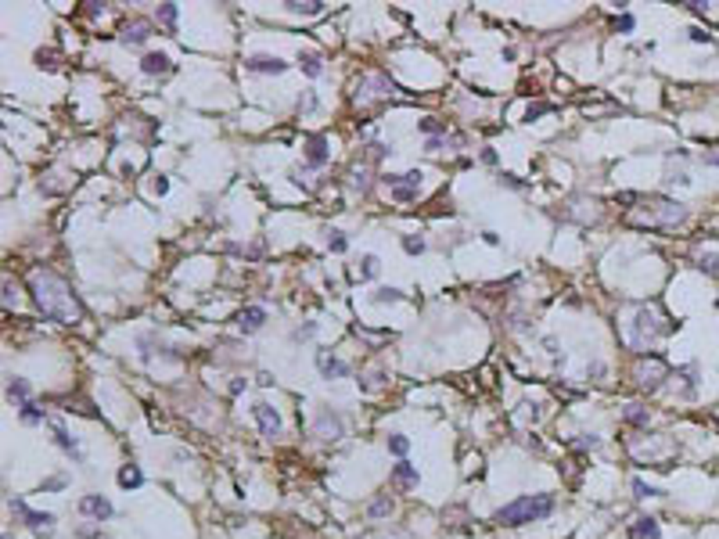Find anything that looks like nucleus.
<instances>
[{"mask_svg": "<svg viewBox=\"0 0 719 539\" xmlns=\"http://www.w3.org/2000/svg\"><path fill=\"white\" fill-rule=\"evenodd\" d=\"M29 288H33V299L40 306V313H44L47 320H58V324L83 320V309H79L76 295L69 292V284L61 281L58 274H51V270H33Z\"/></svg>", "mask_w": 719, "mask_h": 539, "instance_id": "obj_1", "label": "nucleus"}, {"mask_svg": "<svg viewBox=\"0 0 719 539\" xmlns=\"http://www.w3.org/2000/svg\"><path fill=\"white\" fill-rule=\"evenodd\" d=\"M633 226H647V231H665V226H676L687 219V209L680 201H669V198H647L640 201L637 209H629L626 216Z\"/></svg>", "mask_w": 719, "mask_h": 539, "instance_id": "obj_2", "label": "nucleus"}, {"mask_svg": "<svg viewBox=\"0 0 719 539\" xmlns=\"http://www.w3.org/2000/svg\"><path fill=\"white\" fill-rule=\"evenodd\" d=\"M551 511H554V496L551 492L522 496V500H515V504H507V507L496 511V525L515 529V525H525V522H540V517H547Z\"/></svg>", "mask_w": 719, "mask_h": 539, "instance_id": "obj_3", "label": "nucleus"}, {"mask_svg": "<svg viewBox=\"0 0 719 539\" xmlns=\"http://www.w3.org/2000/svg\"><path fill=\"white\" fill-rule=\"evenodd\" d=\"M662 317L654 313V309H640L637 317H633V331H629V338H633V345H647V342H654V338H662L665 331H669V324H659Z\"/></svg>", "mask_w": 719, "mask_h": 539, "instance_id": "obj_4", "label": "nucleus"}, {"mask_svg": "<svg viewBox=\"0 0 719 539\" xmlns=\"http://www.w3.org/2000/svg\"><path fill=\"white\" fill-rule=\"evenodd\" d=\"M11 511H15L18 517H22V522H26V525H29L40 539L54 532V514H47V511H44V514H40V511H29L22 500H11Z\"/></svg>", "mask_w": 719, "mask_h": 539, "instance_id": "obj_5", "label": "nucleus"}, {"mask_svg": "<svg viewBox=\"0 0 719 539\" xmlns=\"http://www.w3.org/2000/svg\"><path fill=\"white\" fill-rule=\"evenodd\" d=\"M633 374H637V385H640V388L654 392V388L662 385V378H665V363H662L659 356H651V360H640V363H637V370H633Z\"/></svg>", "mask_w": 719, "mask_h": 539, "instance_id": "obj_6", "label": "nucleus"}, {"mask_svg": "<svg viewBox=\"0 0 719 539\" xmlns=\"http://www.w3.org/2000/svg\"><path fill=\"white\" fill-rule=\"evenodd\" d=\"M694 263L697 270H705L709 277H719V238H709L694 248Z\"/></svg>", "mask_w": 719, "mask_h": 539, "instance_id": "obj_7", "label": "nucleus"}, {"mask_svg": "<svg viewBox=\"0 0 719 539\" xmlns=\"http://www.w3.org/2000/svg\"><path fill=\"white\" fill-rule=\"evenodd\" d=\"M252 413H256L259 431L266 435V439H273V435L281 431V417H277V410H273L270 403H256V406H252Z\"/></svg>", "mask_w": 719, "mask_h": 539, "instance_id": "obj_8", "label": "nucleus"}, {"mask_svg": "<svg viewBox=\"0 0 719 539\" xmlns=\"http://www.w3.org/2000/svg\"><path fill=\"white\" fill-rule=\"evenodd\" d=\"M79 514L94 517V522H104V517H112V504L104 500V496H83V500H79Z\"/></svg>", "mask_w": 719, "mask_h": 539, "instance_id": "obj_9", "label": "nucleus"}, {"mask_svg": "<svg viewBox=\"0 0 719 539\" xmlns=\"http://www.w3.org/2000/svg\"><path fill=\"white\" fill-rule=\"evenodd\" d=\"M245 65H248V72H273V76H277V72L288 69V61H281L277 54H252Z\"/></svg>", "mask_w": 719, "mask_h": 539, "instance_id": "obj_10", "label": "nucleus"}, {"mask_svg": "<svg viewBox=\"0 0 719 539\" xmlns=\"http://www.w3.org/2000/svg\"><path fill=\"white\" fill-rule=\"evenodd\" d=\"M263 324H266V309H263V306H248V309H241V313H238V327L245 331V335L259 331Z\"/></svg>", "mask_w": 719, "mask_h": 539, "instance_id": "obj_11", "label": "nucleus"}, {"mask_svg": "<svg viewBox=\"0 0 719 539\" xmlns=\"http://www.w3.org/2000/svg\"><path fill=\"white\" fill-rule=\"evenodd\" d=\"M316 367H321L324 378H346L349 374V363H342L338 356H328V352H316Z\"/></svg>", "mask_w": 719, "mask_h": 539, "instance_id": "obj_12", "label": "nucleus"}, {"mask_svg": "<svg viewBox=\"0 0 719 539\" xmlns=\"http://www.w3.org/2000/svg\"><path fill=\"white\" fill-rule=\"evenodd\" d=\"M147 36H152V22H144V18H134V22L122 29V44H144Z\"/></svg>", "mask_w": 719, "mask_h": 539, "instance_id": "obj_13", "label": "nucleus"}, {"mask_svg": "<svg viewBox=\"0 0 719 539\" xmlns=\"http://www.w3.org/2000/svg\"><path fill=\"white\" fill-rule=\"evenodd\" d=\"M316 435H321V439H338V435H342V417L321 413V417H316Z\"/></svg>", "mask_w": 719, "mask_h": 539, "instance_id": "obj_14", "label": "nucleus"}, {"mask_svg": "<svg viewBox=\"0 0 719 539\" xmlns=\"http://www.w3.org/2000/svg\"><path fill=\"white\" fill-rule=\"evenodd\" d=\"M392 482L403 486V489H414V486H417V467L407 464V461H399V464L392 467Z\"/></svg>", "mask_w": 719, "mask_h": 539, "instance_id": "obj_15", "label": "nucleus"}, {"mask_svg": "<svg viewBox=\"0 0 719 539\" xmlns=\"http://www.w3.org/2000/svg\"><path fill=\"white\" fill-rule=\"evenodd\" d=\"M51 424H54V442H58L61 449H65L72 461H79V446H76V439H72V435L65 431V424H61V421H51Z\"/></svg>", "mask_w": 719, "mask_h": 539, "instance_id": "obj_16", "label": "nucleus"}, {"mask_svg": "<svg viewBox=\"0 0 719 539\" xmlns=\"http://www.w3.org/2000/svg\"><path fill=\"white\" fill-rule=\"evenodd\" d=\"M306 158H309V165H324L328 162V140L324 137H309L306 140Z\"/></svg>", "mask_w": 719, "mask_h": 539, "instance_id": "obj_17", "label": "nucleus"}, {"mask_svg": "<svg viewBox=\"0 0 719 539\" xmlns=\"http://www.w3.org/2000/svg\"><path fill=\"white\" fill-rule=\"evenodd\" d=\"M629 536H633V539H659L662 532H659V522H654V517H637Z\"/></svg>", "mask_w": 719, "mask_h": 539, "instance_id": "obj_18", "label": "nucleus"}, {"mask_svg": "<svg viewBox=\"0 0 719 539\" xmlns=\"http://www.w3.org/2000/svg\"><path fill=\"white\" fill-rule=\"evenodd\" d=\"M140 69H144L147 76H159V72H169L173 65H169L165 54H144V58H140Z\"/></svg>", "mask_w": 719, "mask_h": 539, "instance_id": "obj_19", "label": "nucleus"}, {"mask_svg": "<svg viewBox=\"0 0 719 539\" xmlns=\"http://www.w3.org/2000/svg\"><path fill=\"white\" fill-rule=\"evenodd\" d=\"M29 392H33V388H29L26 378H15V381L8 385V399L18 403V406H26V403H29Z\"/></svg>", "mask_w": 719, "mask_h": 539, "instance_id": "obj_20", "label": "nucleus"}, {"mask_svg": "<svg viewBox=\"0 0 719 539\" xmlns=\"http://www.w3.org/2000/svg\"><path fill=\"white\" fill-rule=\"evenodd\" d=\"M288 11H295V15H321L324 0H288Z\"/></svg>", "mask_w": 719, "mask_h": 539, "instance_id": "obj_21", "label": "nucleus"}, {"mask_svg": "<svg viewBox=\"0 0 719 539\" xmlns=\"http://www.w3.org/2000/svg\"><path fill=\"white\" fill-rule=\"evenodd\" d=\"M144 482V474H140V467H134V464H126L122 471H119V486L122 489H137Z\"/></svg>", "mask_w": 719, "mask_h": 539, "instance_id": "obj_22", "label": "nucleus"}, {"mask_svg": "<svg viewBox=\"0 0 719 539\" xmlns=\"http://www.w3.org/2000/svg\"><path fill=\"white\" fill-rule=\"evenodd\" d=\"M622 421H626V424H637V428H647V410L637 406V403H629V406L622 410Z\"/></svg>", "mask_w": 719, "mask_h": 539, "instance_id": "obj_23", "label": "nucleus"}, {"mask_svg": "<svg viewBox=\"0 0 719 539\" xmlns=\"http://www.w3.org/2000/svg\"><path fill=\"white\" fill-rule=\"evenodd\" d=\"M299 61H302V72H306V76H321V72H324V65H321V58H316V54H302Z\"/></svg>", "mask_w": 719, "mask_h": 539, "instance_id": "obj_24", "label": "nucleus"}, {"mask_svg": "<svg viewBox=\"0 0 719 539\" xmlns=\"http://www.w3.org/2000/svg\"><path fill=\"white\" fill-rule=\"evenodd\" d=\"M159 22L169 26V29H177V4H162L159 8Z\"/></svg>", "mask_w": 719, "mask_h": 539, "instance_id": "obj_25", "label": "nucleus"}, {"mask_svg": "<svg viewBox=\"0 0 719 539\" xmlns=\"http://www.w3.org/2000/svg\"><path fill=\"white\" fill-rule=\"evenodd\" d=\"M385 514H392V500H389V496H378V500L371 504V517H385Z\"/></svg>", "mask_w": 719, "mask_h": 539, "instance_id": "obj_26", "label": "nucleus"}, {"mask_svg": "<svg viewBox=\"0 0 719 539\" xmlns=\"http://www.w3.org/2000/svg\"><path fill=\"white\" fill-rule=\"evenodd\" d=\"M389 449L396 453V457H403V453L410 449V439H407V435H392V439H389Z\"/></svg>", "mask_w": 719, "mask_h": 539, "instance_id": "obj_27", "label": "nucleus"}, {"mask_svg": "<svg viewBox=\"0 0 719 539\" xmlns=\"http://www.w3.org/2000/svg\"><path fill=\"white\" fill-rule=\"evenodd\" d=\"M22 421H26V424H40V421H44V413H40L33 403H26V406H22Z\"/></svg>", "mask_w": 719, "mask_h": 539, "instance_id": "obj_28", "label": "nucleus"}, {"mask_svg": "<svg viewBox=\"0 0 719 539\" xmlns=\"http://www.w3.org/2000/svg\"><path fill=\"white\" fill-rule=\"evenodd\" d=\"M403 248H407L410 256H417V252H425V241L414 238V234H407V238H403Z\"/></svg>", "mask_w": 719, "mask_h": 539, "instance_id": "obj_29", "label": "nucleus"}, {"mask_svg": "<svg viewBox=\"0 0 719 539\" xmlns=\"http://www.w3.org/2000/svg\"><path fill=\"white\" fill-rule=\"evenodd\" d=\"M633 492H637L640 500H644V496H662L659 489H651V486H647V482H640V479H633Z\"/></svg>", "mask_w": 719, "mask_h": 539, "instance_id": "obj_30", "label": "nucleus"}, {"mask_svg": "<svg viewBox=\"0 0 719 539\" xmlns=\"http://www.w3.org/2000/svg\"><path fill=\"white\" fill-rule=\"evenodd\" d=\"M360 274H364V277H374V274H378V256H364V266H360Z\"/></svg>", "mask_w": 719, "mask_h": 539, "instance_id": "obj_31", "label": "nucleus"}, {"mask_svg": "<svg viewBox=\"0 0 719 539\" xmlns=\"http://www.w3.org/2000/svg\"><path fill=\"white\" fill-rule=\"evenodd\" d=\"M331 234H334V238H328V244H331V252H346V248H349V241H346L342 234H338V231H331Z\"/></svg>", "mask_w": 719, "mask_h": 539, "instance_id": "obj_32", "label": "nucleus"}, {"mask_svg": "<svg viewBox=\"0 0 719 539\" xmlns=\"http://www.w3.org/2000/svg\"><path fill=\"white\" fill-rule=\"evenodd\" d=\"M396 299H399L396 288H382V292H374V302H396Z\"/></svg>", "mask_w": 719, "mask_h": 539, "instance_id": "obj_33", "label": "nucleus"}, {"mask_svg": "<svg viewBox=\"0 0 719 539\" xmlns=\"http://www.w3.org/2000/svg\"><path fill=\"white\" fill-rule=\"evenodd\" d=\"M54 489H65V479H61V474H54V479H47L40 486V492H54Z\"/></svg>", "mask_w": 719, "mask_h": 539, "instance_id": "obj_34", "label": "nucleus"}, {"mask_svg": "<svg viewBox=\"0 0 719 539\" xmlns=\"http://www.w3.org/2000/svg\"><path fill=\"white\" fill-rule=\"evenodd\" d=\"M392 194H396V201H414V198H417V188H396Z\"/></svg>", "mask_w": 719, "mask_h": 539, "instance_id": "obj_35", "label": "nucleus"}, {"mask_svg": "<svg viewBox=\"0 0 719 539\" xmlns=\"http://www.w3.org/2000/svg\"><path fill=\"white\" fill-rule=\"evenodd\" d=\"M633 26H637V22H633V15H619V18H615V29H619V33H629Z\"/></svg>", "mask_w": 719, "mask_h": 539, "instance_id": "obj_36", "label": "nucleus"}, {"mask_svg": "<svg viewBox=\"0 0 719 539\" xmlns=\"http://www.w3.org/2000/svg\"><path fill=\"white\" fill-rule=\"evenodd\" d=\"M421 130H425V133H432V137H435V133H442V126H439L435 119H425V122H421Z\"/></svg>", "mask_w": 719, "mask_h": 539, "instance_id": "obj_37", "label": "nucleus"}, {"mask_svg": "<svg viewBox=\"0 0 719 539\" xmlns=\"http://www.w3.org/2000/svg\"><path fill=\"white\" fill-rule=\"evenodd\" d=\"M690 40H694V44H702V40H705V44H709V40H712V36H709L705 29H690Z\"/></svg>", "mask_w": 719, "mask_h": 539, "instance_id": "obj_38", "label": "nucleus"}, {"mask_svg": "<svg viewBox=\"0 0 719 539\" xmlns=\"http://www.w3.org/2000/svg\"><path fill=\"white\" fill-rule=\"evenodd\" d=\"M543 112H551V105H528V119H536V115H543Z\"/></svg>", "mask_w": 719, "mask_h": 539, "instance_id": "obj_39", "label": "nucleus"}, {"mask_svg": "<svg viewBox=\"0 0 719 539\" xmlns=\"http://www.w3.org/2000/svg\"><path fill=\"white\" fill-rule=\"evenodd\" d=\"M165 191H169V180L159 176V180H155V194H165Z\"/></svg>", "mask_w": 719, "mask_h": 539, "instance_id": "obj_40", "label": "nucleus"}, {"mask_svg": "<svg viewBox=\"0 0 719 539\" xmlns=\"http://www.w3.org/2000/svg\"><path fill=\"white\" fill-rule=\"evenodd\" d=\"M364 539H371V536H364Z\"/></svg>", "mask_w": 719, "mask_h": 539, "instance_id": "obj_41", "label": "nucleus"}]
</instances>
